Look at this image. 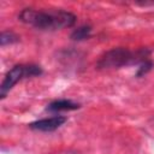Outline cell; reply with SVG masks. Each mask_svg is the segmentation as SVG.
Wrapping results in <instances>:
<instances>
[{"instance_id": "1", "label": "cell", "mask_w": 154, "mask_h": 154, "mask_svg": "<svg viewBox=\"0 0 154 154\" xmlns=\"http://www.w3.org/2000/svg\"><path fill=\"white\" fill-rule=\"evenodd\" d=\"M18 19L40 30H59L70 28L76 23V16L63 10L37 11L34 8H24L19 13Z\"/></svg>"}, {"instance_id": "2", "label": "cell", "mask_w": 154, "mask_h": 154, "mask_svg": "<svg viewBox=\"0 0 154 154\" xmlns=\"http://www.w3.org/2000/svg\"><path fill=\"white\" fill-rule=\"evenodd\" d=\"M148 51H138V52H131L126 48H113L108 52H106L97 61L99 69H118L122 66H128L136 63H142L146 60V55H148Z\"/></svg>"}, {"instance_id": "3", "label": "cell", "mask_w": 154, "mask_h": 154, "mask_svg": "<svg viewBox=\"0 0 154 154\" xmlns=\"http://www.w3.org/2000/svg\"><path fill=\"white\" fill-rule=\"evenodd\" d=\"M42 69L37 65H16L4 77V81L0 85V97L5 99L7 93L13 88V85L23 78L40 76Z\"/></svg>"}, {"instance_id": "4", "label": "cell", "mask_w": 154, "mask_h": 154, "mask_svg": "<svg viewBox=\"0 0 154 154\" xmlns=\"http://www.w3.org/2000/svg\"><path fill=\"white\" fill-rule=\"evenodd\" d=\"M67 120L66 117L63 116H54V117H49V118H43L36 122H32L29 124V128L36 131H43V132H49V131H54L58 128H60L65 122Z\"/></svg>"}, {"instance_id": "5", "label": "cell", "mask_w": 154, "mask_h": 154, "mask_svg": "<svg viewBox=\"0 0 154 154\" xmlns=\"http://www.w3.org/2000/svg\"><path fill=\"white\" fill-rule=\"evenodd\" d=\"M77 108H79L78 103H76L71 100L63 99V100H55V101L51 102L46 107V111H48V112H60V111H73V109H77Z\"/></svg>"}, {"instance_id": "6", "label": "cell", "mask_w": 154, "mask_h": 154, "mask_svg": "<svg viewBox=\"0 0 154 154\" xmlns=\"http://www.w3.org/2000/svg\"><path fill=\"white\" fill-rule=\"evenodd\" d=\"M91 35V26L89 25H82L77 29H75L71 34V38L73 41H83L89 38Z\"/></svg>"}, {"instance_id": "7", "label": "cell", "mask_w": 154, "mask_h": 154, "mask_svg": "<svg viewBox=\"0 0 154 154\" xmlns=\"http://www.w3.org/2000/svg\"><path fill=\"white\" fill-rule=\"evenodd\" d=\"M19 41V37L12 32V31H2L1 32V36H0V45L4 47L6 45H12V43H16Z\"/></svg>"}, {"instance_id": "8", "label": "cell", "mask_w": 154, "mask_h": 154, "mask_svg": "<svg viewBox=\"0 0 154 154\" xmlns=\"http://www.w3.org/2000/svg\"><path fill=\"white\" fill-rule=\"evenodd\" d=\"M153 67V63L148 59L143 60L142 63H140L138 65V69H137V72H136V76L137 77H141V76H144L146 73H148Z\"/></svg>"}]
</instances>
